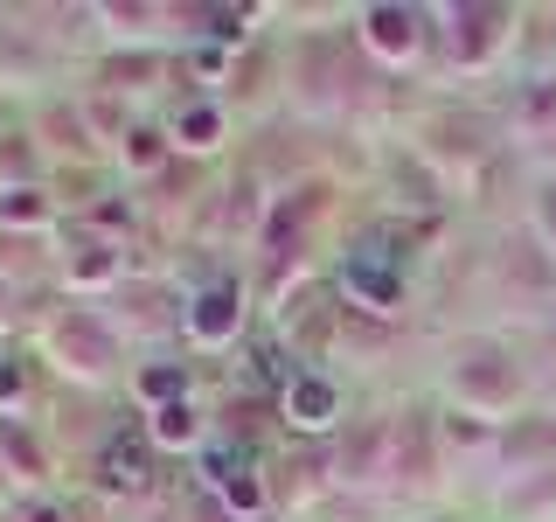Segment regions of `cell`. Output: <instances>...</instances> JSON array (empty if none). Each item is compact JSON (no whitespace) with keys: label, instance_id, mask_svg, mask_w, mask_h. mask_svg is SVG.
Returning <instances> with one entry per match:
<instances>
[{"label":"cell","instance_id":"cell-1","mask_svg":"<svg viewBox=\"0 0 556 522\" xmlns=\"http://www.w3.org/2000/svg\"><path fill=\"white\" fill-rule=\"evenodd\" d=\"M445 397H452V411L501 425V411H515V397H521V362L501 341H466L445 370Z\"/></svg>","mask_w":556,"mask_h":522},{"label":"cell","instance_id":"cell-2","mask_svg":"<svg viewBox=\"0 0 556 522\" xmlns=\"http://www.w3.org/2000/svg\"><path fill=\"white\" fill-rule=\"evenodd\" d=\"M42 348L70 383H112L118 376V327L98 307H63L42 327Z\"/></svg>","mask_w":556,"mask_h":522},{"label":"cell","instance_id":"cell-3","mask_svg":"<svg viewBox=\"0 0 556 522\" xmlns=\"http://www.w3.org/2000/svg\"><path fill=\"white\" fill-rule=\"evenodd\" d=\"M334 278H341V300L362 307V313H396L404 307V258H396L390 244H376V237L348 244Z\"/></svg>","mask_w":556,"mask_h":522},{"label":"cell","instance_id":"cell-4","mask_svg":"<svg viewBox=\"0 0 556 522\" xmlns=\"http://www.w3.org/2000/svg\"><path fill=\"white\" fill-rule=\"evenodd\" d=\"M445 57L452 70H494L501 49L515 42V14L508 8H445Z\"/></svg>","mask_w":556,"mask_h":522},{"label":"cell","instance_id":"cell-5","mask_svg":"<svg viewBox=\"0 0 556 522\" xmlns=\"http://www.w3.org/2000/svg\"><path fill=\"white\" fill-rule=\"evenodd\" d=\"M181 327L195 348H230L243 335V286L237 278H208L181 300Z\"/></svg>","mask_w":556,"mask_h":522},{"label":"cell","instance_id":"cell-6","mask_svg":"<svg viewBox=\"0 0 556 522\" xmlns=\"http://www.w3.org/2000/svg\"><path fill=\"white\" fill-rule=\"evenodd\" d=\"M390 446H396V418H369L334 446V487H369L390 474Z\"/></svg>","mask_w":556,"mask_h":522},{"label":"cell","instance_id":"cell-7","mask_svg":"<svg viewBox=\"0 0 556 522\" xmlns=\"http://www.w3.org/2000/svg\"><path fill=\"white\" fill-rule=\"evenodd\" d=\"M98 487L118 501H139L153 487V439L147 432H112V446L98 452Z\"/></svg>","mask_w":556,"mask_h":522},{"label":"cell","instance_id":"cell-8","mask_svg":"<svg viewBox=\"0 0 556 522\" xmlns=\"http://www.w3.org/2000/svg\"><path fill=\"white\" fill-rule=\"evenodd\" d=\"M362 42L382 63H410L425 49V14L417 8H362Z\"/></svg>","mask_w":556,"mask_h":522},{"label":"cell","instance_id":"cell-9","mask_svg":"<svg viewBox=\"0 0 556 522\" xmlns=\"http://www.w3.org/2000/svg\"><path fill=\"white\" fill-rule=\"evenodd\" d=\"M118 272H126V258H118L112 237H77V244L63 251V286H70V293H91V286L112 293Z\"/></svg>","mask_w":556,"mask_h":522},{"label":"cell","instance_id":"cell-10","mask_svg":"<svg viewBox=\"0 0 556 522\" xmlns=\"http://www.w3.org/2000/svg\"><path fill=\"white\" fill-rule=\"evenodd\" d=\"M431 474H439V452H431V425H425V418H396L390 481H396V487H417V495H425Z\"/></svg>","mask_w":556,"mask_h":522},{"label":"cell","instance_id":"cell-11","mask_svg":"<svg viewBox=\"0 0 556 522\" xmlns=\"http://www.w3.org/2000/svg\"><path fill=\"white\" fill-rule=\"evenodd\" d=\"M278 405H286V425H300V432H334L341 425V390L327 376H313V370L292 383Z\"/></svg>","mask_w":556,"mask_h":522},{"label":"cell","instance_id":"cell-12","mask_svg":"<svg viewBox=\"0 0 556 522\" xmlns=\"http://www.w3.org/2000/svg\"><path fill=\"white\" fill-rule=\"evenodd\" d=\"M549 515H556V467H535L501 495V522H549Z\"/></svg>","mask_w":556,"mask_h":522},{"label":"cell","instance_id":"cell-13","mask_svg":"<svg viewBox=\"0 0 556 522\" xmlns=\"http://www.w3.org/2000/svg\"><path fill=\"white\" fill-rule=\"evenodd\" d=\"M167 139H174L181 153H208V147H223V104H216V98L181 104V112H174V126H167Z\"/></svg>","mask_w":556,"mask_h":522},{"label":"cell","instance_id":"cell-14","mask_svg":"<svg viewBox=\"0 0 556 522\" xmlns=\"http://www.w3.org/2000/svg\"><path fill=\"white\" fill-rule=\"evenodd\" d=\"M147 439L167 452H188V446H208V432H202L195 405H161V411H147Z\"/></svg>","mask_w":556,"mask_h":522},{"label":"cell","instance_id":"cell-15","mask_svg":"<svg viewBox=\"0 0 556 522\" xmlns=\"http://www.w3.org/2000/svg\"><path fill=\"white\" fill-rule=\"evenodd\" d=\"M118 147V167H132V174H153V167H167V153H174V139L161 126H126L112 139Z\"/></svg>","mask_w":556,"mask_h":522},{"label":"cell","instance_id":"cell-16","mask_svg":"<svg viewBox=\"0 0 556 522\" xmlns=\"http://www.w3.org/2000/svg\"><path fill=\"white\" fill-rule=\"evenodd\" d=\"M0 467H8V474H14V481H22V487H35V481H42V474H49V460H42V446H35V439H28V432H22V425H14V418H0Z\"/></svg>","mask_w":556,"mask_h":522},{"label":"cell","instance_id":"cell-17","mask_svg":"<svg viewBox=\"0 0 556 522\" xmlns=\"http://www.w3.org/2000/svg\"><path fill=\"white\" fill-rule=\"evenodd\" d=\"M104 35H112V49H139L153 35V22H174L167 8H98Z\"/></svg>","mask_w":556,"mask_h":522},{"label":"cell","instance_id":"cell-18","mask_svg":"<svg viewBox=\"0 0 556 522\" xmlns=\"http://www.w3.org/2000/svg\"><path fill=\"white\" fill-rule=\"evenodd\" d=\"M49 70V57L28 42V28H0V77L8 84H35Z\"/></svg>","mask_w":556,"mask_h":522},{"label":"cell","instance_id":"cell-19","mask_svg":"<svg viewBox=\"0 0 556 522\" xmlns=\"http://www.w3.org/2000/svg\"><path fill=\"white\" fill-rule=\"evenodd\" d=\"M139 397H147L153 411H161V405H188V370H181V362H147V370H139Z\"/></svg>","mask_w":556,"mask_h":522},{"label":"cell","instance_id":"cell-20","mask_svg":"<svg viewBox=\"0 0 556 522\" xmlns=\"http://www.w3.org/2000/svg\"><path fill=\"white\" fill-rule=\"evenodd\" d=\"M216 501H223V509H230L237 522H251L257 509H265V481H257V467H251V474H237V481H223V487H216Z\"/></svg>","mask_w":556,"mask_h":522},{"label":"cell","instance_id":"cell-21","mask_svg":"<svg viewBox=\"0 0 556 522\" xmlns=\"http://www.w3.org/2000/svg\"><path fill=\"white\" fill-rule=\"evenodd\" d=\"M0 223H49V202H42V188H35V182H14V188H0Z\"/></svg>","mask_w":556,"mask_h":522},{"label":"cell","instance_id":"cell-22","mask_svg":"<svg viewBox=\"0 0 556 522\" xmlns=\"http://www.w3.org/2000/svg\"><path fill=\"white\" fill-rule=\"evenodd\" d=\"M535 244L556 258V174L543 182V196H535Z\"/></svg>","mask_w":556,"mask_h":522},{"label":"cell","instance_id":"cell-23","mask_svg":"<svg viewBox=\"0 0 556 522\" xmlns=\"http://www.w3.org/2000/svg\"><path fill=\"white\" fill-rule=\"evenodd\" d=\"M22 397H28V376H22V362H14V356H0V405H22Z\"/></svg>","mask_w":556,"mask_h":522},{"label":"cell","instance_id":"cell-24","mask_svg":"<svg viewBox=\"0 0 556 522\" xmlns=\"http://www.w3.org/2000/svg\"><path fill=\"white\" fill-rule=\"evenodd\" d=\"M22 522H70V509H63V501H28Z\"/></svg>","mask_w":556,"mask_h":522},{"label":"cell","instance_id":"cell-25","mask_svg":"<svg viewBox=\"0 0 556 522\" xmlns=\"http://www.w3.org/2000/svg\"><path fill=\"white\" fill-rule=\"evenodd\" d=\"M188 522H237V515L223 509V501H195V515H188Z\"/></svg>","mask_w":556,"mask_h":522}]
</instances>
